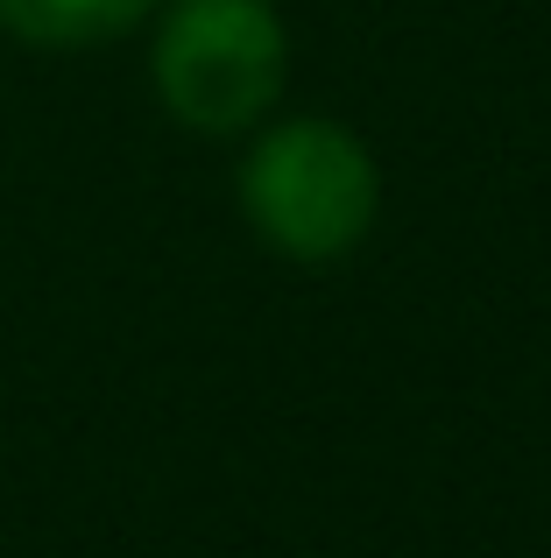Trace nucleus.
<instances>
[{
    "mask_svg": "<svg viewBox=\"0 0 551 558\" xmlns=\"http://www.w3.org/2000/svg\"><path fill=\"white\" fill-rule=\"evenodd\" d=\"M234 213L255 247L290 269H332L382 219V156L340 113H283L241 135Z\"/></svg>",
    "mask_w": 551,
    "mask_h": 558,
    "instance_id": "f257e3e1",
    "label": "nucleus"
},
{
    "mask_svg": "<svg viewBox=\"0 0 551 558\" xmlns=\"http://www.w3.org/2000/svg\"><path fill=\"white\" fill-rule=\"evenodd\" d=\"M163 0H0V36L36 57H85L142 36Z\"/></svg>",
    "mask_w": 551,
    "mask_h": 558,
    "instance_id": "7ed1b4c3",
    "label": "nucleus"
},
{
    "mask_svg": "<svg viewBox=\"0 0 551 558\" xmlns=\"http://www.w3.org/2000/svg\"><path fill=\"white\" fill-rule=\"evenodd\" d=\"M142 71L184 135L241 142L290 93V22L276 0H163L142 28Z\"/></svg>",
    "mask_w": 551,
    "mask_h": 558,
    "instance_id": "f03ea898",
    "label": "nucleus"
}]
</instances>
